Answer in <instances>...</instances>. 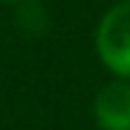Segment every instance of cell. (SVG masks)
<instances>
[{
	"label": "cell",
	"instance_id": "cell-2",
	"mask_svg": "<svg viewBox=\"0 0 130 130\" xmlns=\"http://www.w3.org/2000/svg\"><path fill=\"white\" fill-rule=\"evenodd\" d=\"M97 130H130V80L111 78L100 86L91 103Z\"/></svg>",
	"mask_w": 130,
	"mask_h": 130
},
{
	"label": "cell",
	"instance_id": "cell-1",
	"mask_svg": "<svg viewBox=\"0 0 130 130\" xmlns=\"http://www.w3.org/2000/svg\"><path fill=\"white\" fill-rule=\"evenodd\" d=\"M97 58L113 78L130 80V0H116L94 30Z\"/></svg>",
	"mask_w": 130,
	"mask_h": 130
},
{
	"label": "cell",
	"instance_id": "cell-3",
	"mask_svg": "<svg viewBox=\"0 0 130 130\" xmlns=\"http://www.w3.org/2000/svg\"><path fill=\"white\" fill-rule=\"evenodd\" d=\"M0 3H11V0H0Z\"/></svg>",
	"mask_w": 130,
	"mask_h": 130
}]
</instances>
